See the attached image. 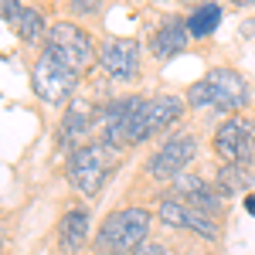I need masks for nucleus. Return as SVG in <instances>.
I'll return each instance as SVG.
<instances>
[{"label":"nucleus","mask_w":255,"mask_h":255,"mask_svg":"<svg viewBox=\"0 0 255 255\" xmlns=\"http://www.w3.org/2000/svg\"><path fill=\"white\" fill-rule=\"evenodd\" d=\"M99 65L113 82H136L139 79V44L129 38H109L99 48Z\"/></svg>","instance_id":"9d476101"},{"label":"nucleus","mask_w":255,"mask_h":255,"mask_svg":"<svg viewBox=\"0 0 255 255\" xmlns=\"http://www.w3.org/2000/svg\"><path fill=\"white\" fill-rule=\"evenodd\" d=\"M184 109H187V99L174 96V92L146 99V106H143V113H139V123H136V133H133V146L146 143L150 136H157L163 129H170L174 123H180V119H184Z\"/></svg>","instance_id":"6e6552de"},{"label":"nucleus","mask_w":255,"mask_h":255,"mask_svg":"<svg viewBox=\"0 0 255 255\" xmlns=\"http://www.w3.org/2000/svg\"><path fill=\"white\" fill-rule=\"evenodd\" d=\"M245 208H249V215H255V197L245 194Z\"/></svg>","instance_id":"aec40b11"},{"label":"nucleus","mask_w":255,"mask_h":255,"mask_svg":"<svg viewBox=\"0 0 255 255\" xmlns=\"http://www.w3.org/2000/svg\"><path fill=\"white\" fill-rule=\"evenodd\" d=\"M99 3H102V0H72V14H96L99 10Z\"/></svg>","instance_id":"a211bd4d"},{"label":"nucleus","mask_w":255,"mask_h":255,"mask_svg":"<svg viewBox=\"0 0 255 255\" xmlns=\"http://www.w3.org/2000/svg\"><path fill=\"white\" fill-rule=\"evenodd\" d=\"M249 184H252V167H245V163H221L215 174V187L221 197L249 194Z\"/></svg>","instance_id":"4468645a"},{"label":"nucleus","mask_w":255,"mask_h":255,"mask_svg":"<svg viewBox=\"0 0 255 255\" xmlns=\"http://www.w3.org/2000/svg\"><path fill=\"white\" fill-rule=\"evenodd\" d=\"M123 153L126 150H116V146H109L102 139H92V143H85L79 150H72L68 153V180H72V187L82 197H89V201L99 197L102 187H106V180L119 167Z\"/></svg>","instance_id":"7ed1b4c3"},{"label":"nucleus","mask_w":255,"mask_h":255,"mask_svg":"<svg viewBox=\"0 0 255 255\" xmlns=\"http://www.w3.org/2000/svg\"><path fill=\"white\" fill-rule=\"evenodd\" d=\"M17 38L24 41V44H44V38H48V27H44V14H41L38 7H24V14H20L17 20Z\"/></svg>","instance_id":"dca6fc26"},{"label":"nucleus","mask_w":255,"mask_h":255,"mask_svg":"<svg viewBox=\"0 0 255 255\" xmlns=\"http://www.w3.org/2000/svg\"><path fill=\"white\" fill-rule=\"evenodd\" d=\"M41 55H48V58L61 61V65H68V68H85L92 55H96V48H92V38L82 31L75 20H55L51 27H48V38L41 44Z\"/></svg>","instance_id":"423d86ee"},{"label":"nucleus","mask_w":255,"mask_h":255,"mask_svg":"<svg viewBox=\"0 0 255 255\" xmlns=\"http://www.w3.org/2000/svg\"><path fill=\"white\" fill-rule=\"evenodd\" d=\"M7 255H10V252H7Z\"/></svg>","instance_id":"b1692460"},{"label":"nucleus","mask_w":255,"mask_h":255,"mask_svg":"<svg viewBox=\"0 0 255 255\" xmlns=\"http://www.w3.org/2000/svg\"><path fill=\"white\" fill-rule=\"evenodd\" d=\"M133 255H167V249H163L160 242H153V238H146V242H143Z\"/></svg>","instance_id":"6ab92c4d"},{"label":"nucleus","mask_w":255,"mask_h":255,"mask_svg":"<svg viewBox=\"0 0 255 255\" xmlns=\"http://www.w3.org/2000/svg\"><path fill=\"white\" fill-rule=\"evenodd\" d=\"M157 211H150L146 204H119L99 221L92 249L96 255H133L150 238V225H153Z\"/></svg>","instance_id":"f257e3e1"},{"label":"nucleus","mask_w":255,"mask_h":255,"mask_svg":"<svg viewBox=\"0 0 255 255\" xmlns=\"http://www.w3.org/2000/svg\"><path fill=\"white\" fill-rule=\"evenodd\" d=\"M211 150L221 163H255V119L252 116H235L221 119L215 126V136H211Z\"/></svg>","instance_id":"39448f33"},{"label":"nucleus","mask_w":255,"mask_h":255,"mask_svg":"<svg viewBox=\"0 0 255 255\" xmlns=\"http://www.w3.org/2000/svg\"><path fill=\"white\" fill-rule=\"evenodd\" d=\"M191 41V31H187V17H177V14H167V17L157 24V31L150 34V55L160 61L174 58L187 48Z\"/></svg>","instance_id":"ddd939ff"},{"label":"nucleus","mask_w":255,"mask_h":255,"mask_svg":"<svg viewBox=\"0 0 255 255\" xmlns=\"http://www.w3.org/2000/svg\"><path fill=\"white\" fill-rule=\"evenodd\" d=\"M197 157V136L194 133H174L157 146V153L146 160V177H153L157 184H174L180 174H187V167Z\"/></svg>","instance_id":"0eeeda50"},{"label":"nucleus","mask_w":255,"mask_h":255,"mask_svg":"<svg viewBox=\"0 0 255 255\" xmlns=\"http://www.w3.org/2000/svg\"><path fill=\"white\" fill-rule=\"evenodd\" d=\"M218 24H221V7H218L215 0L201 3V7H194V10L187 14V31H191V38H208V34H215Z\"/></svg>","instance_id":"2eb2a0df"},{"label":"nucleus","mask_w":255,"mask_h":255,"mask_svg":"<svg viewBox=\"0 0 255 255\" xmlns=\"http://www.w3.org/2000/svg\"><path fill=\"white\" fill-rule=\"evenodd\" d=\"M232 7H255V0H232Z\"/></svg>","instance_id":"412c9836"},{"label":"nucleus","mask_w":255,"mask_h":255,"mask_svg":"<svg viewBox=\"0 0 255 255\" xmlns=\"http://www.w3.org/2000/svg\"><path fill=\"white\" fill-rule=\"evenodd\" d=\"M92 245V211L89 204H68L55 225V249L58 255H82Z\"/></svg>","instance_id":"1a4fd4ad"},{"label":"nucleus","mask_w":255,"mask_h":255,"mask_svg":"<svg viewBox=\"0 0 255 255\" xmlns=\"http://www.w3.org/2000/svg\"><path fill=\"white\" fill-rule=\"evenodd\" d=\"M204 255H211V252H204Z\"/></svg>","instance_id":"5701e85b"},{"label":"nucleus","mask_w":255,"mask_h":255,"mask_svg":"<svg viewBox=\"0 0 255 255\" xmlns=\"http://www.w3.org/2000/svg\"><path fill=\"white\" fill-rule=\"evenodd\" d=\"M184 3H194V7H201V3H208V0H184Z\"/></svg>","instance_id":"4be33fe9"},{"label":"nucleus","mask_w":255,"mask_h":255,"mask_svg":"<svg viewBox=\"0 0 255 255\" xmlns=\"http://www.w3.org/2000/svg\"><path fill=\"white\" fill-rule=\"evenodd\" d=\"M31 89L51 109L72 106L75 102V89H79V72L68 68V65H61V61H55V58H48V55H41L31 65Z\"/></svg>","instance_id":"20e7f679"},{"label":"nucleus","mask_w":255,"mask_h":255,"mask_svg":"<svg viewBox=\"0 0 255 255\" xmlns=\"http://www.w3.org/2000/svg\"><path fill=\"white\" fill-rule=\"evenodd\" d=\"M20 14H24V7H20V0H0V17L7 27H17Z\"/></svg>","instance_id":"f3484780"},{"label":"nucleus","mask_w":255,"mask_h":255,"mask_svg":"<svg viewBox=\"0 0 255 255\" xmlns=\"http://www.w3.org/2000/svg\"><path fill=\"white\" fill-rule=\"evenodd\" d=\"M92 129H96V109L85 102V99H75L72 106H68V113L61 116V126H58V143L61 146H68V153L72 150H79L85 143H92Z\"/></svg>","instance_id":"f8f14e48"},{"label":"nucleus","mask_w":255,"mask_h":255,"mask_svg":"<svg viewBox=\"0 0 255 255\" xmlns=\"http://www.w3.org/2000/svg\"><path fill=\"white\" fill-rule=\"evenodd\" d=\"M184 99H187L191 109H218V113L235 116L238 109L249 106L252 89H249V82L242 79L235 68H211L204 79L187 85Z\"/></svg>","instance_id":"f03ea898"},{"label":"nucleus","mask_w":255,"mask_h":255,"mask_svg":"<svg viewBox=\"0 0 255 255\" xmlns=\"http://www.w3.org/2000/svg\"><path fill=\"white\" fill-rule=\"evenodd\" d=\"M167 194H174V197H180L184 204H191V208H197V211H204V215H211V218H218L221 221V208H225V197L218 194V187L215 184H208L204 177H197V174H180L170 184V191Z\"/></svg>","instance_id":"9b49d317"}]
</instances>
